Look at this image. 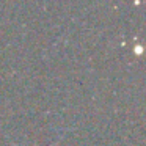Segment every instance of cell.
<instances>
[{
    "mask_svg": "<svg viewBox=\"0 0 146 146\" xmlns=\"http://www.w3.org/2000/svg\"><path fill=\"white\" fill-rule=\"evenodd\" d=\"M133 52H135L137 55H141L143 54V47L141 46H135V47H133Z\"/></svg>",
    "mask_w": 146,
    "mask_h": 146,
    "instance_id": "cell-1",
    "label": "cell"
}]
</instances>
